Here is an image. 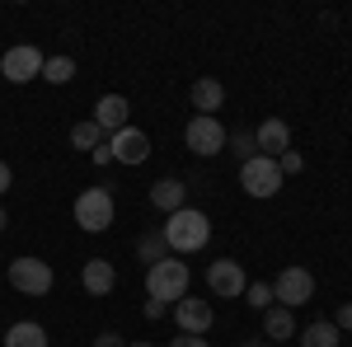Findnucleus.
Segmentation results:
<instances>
[{"instance_id": "1", "label": "nucleus", "mask_w": 352, "mask_h": 347, "mask_svg": "<svg viewBox=\"0 0 352 347\" xmlns=\"http://www.w3.org/2000/svg\"><path fill=\"white\" fill-rule=\"evenodd\" d=\"M160 235L174 254H197L202 244L212 240V221H207V212H197V207H179V212L164 221Z\"/></svg>"}, {"instance_id": "2", "label": "nucleus", "mask_w": 352, "mask_h": 347, "mask_svg": "<svg viewBox=\"0 0 352 347\" xmlns=\"http://www.w3.org/2000/svg\"><path fill=\"white\" fill-rule=\"evenodd\" d=\"M146 291L151 300H184L188 295V263H179V258H160V263L146 267Z\"/></svg>"}, {"instance_id": "3", "label": "nucleus", "mask_w": 352, "mask_h": 347, "mask_svg": "<svg viewBox=\"0 0 352 347\" xmlns=\"http://www.w3.org/2000/svg\"><path fill=\"white\" fill-rule=\"evenodd\" d=\"M76 225L89 230V235L109 230L113 225V192L109 188H85L80 197H76Z\"/></svg>"}, {"instance_id": "4", "label": "nucleus", "mask_w": 352, "mask_h": 347, "mask_svg": "<svg viewBox=\"0 0 352 347\" xmlns=\"http://www.w3.org/2000/svg\"><path fill=\"white\" fill-rule=\"evenodd\" d=\"M240 188L249 197H277L282 192V169L268 155H254V160L240 164Z\"/></svg>"}, {"instance_id": "5", "label": "nucleus", "mask_w": 352, "mask_h": 347, "mask_svg": "<svg viewBox=\"0 0 352 347\" xmlns=\"http://www.w3.org/2000/svg\"><path fill=\"white\" fill-rule=\"evenodd\" d=\"M43 61H47V56L38 52L33 43H19V47H10V52L0 56V76L10 85H28V80L43 76Z\"/></svg>"}, {"instance_id": "6", "label": "nucleus", "mask_w": 352, "mask_h": 347, "mask_svg": "<svg viewBox=\"0 0 352 347\" xmlns=\"http://www.w3.org/2000/svg\"><path fill=\"white\" fill-rule=\"evenodd\" d=\"M10 287L24 295H47L52 291V263H43V258H14L10 263Z\"/></svg>"}, {"instance_id": "7", "label": "nucleus", "mask_w": 352, "mask_h": 347, "mask_svg": "<svg viewBox=\"0 0 352 347\" xmlns=\"http://www.w3.org/2000/svg\"><path fill=\"white\" fill-rule=\"evenodd\" d=\"M192 155H221L226 150V127H221L217 117H207V113H197L188 117V132H184Z\"/></svg>"}, {"instance_id": "8", "label": "nucleus", "mask_w": 352, "mask_h": 347, "mask_svg": "<svg viewBox=\"0 0 352 347\" xmlns=\"http://www.w3.org/2000/svg\"><path fill=\"white\" fill-rule=\"evenodd\" d=\"M310 295H315V277H310L305 267H282V272H277V282H272V300H277V305L292 310V305H305Z\"/></svg>"}, {"instance_id": "9", "label": "nucleus", "mask_w": 352, "mask_h": 347, "mask_svg": "<svg viewBox=\"0 0 352 347\" xmlns=\"http://www.w3.org/2000/svg\"><path fill=\"white\" fill-rule=\"evenodd\" d=\"M207 282H212V291L226 295V300H230V295H244V287H249V282H244V267L235 263V258H217V263L207 267Z\"/></svg>"}, {"instance_id": "10", "label": "nucleus", "mask_w": 352, "mask_h": 347, "mask_svg": "<svg viewBox=\"0 0 352 347\" xmlns=\"http://www.w3.org/2000/svg\"><path fill=\"white\" fill-rule=\"evenodd\" d=\"M109 150H113V160H122V164H141L151 155V136L136 132V127H122L118 136H109Z\"/></svg>"}, {"instance_id": "11", "label": "nucleus", "mask_w": 352, "mask_h": 347, "mask_svg": "<svg viewBox=\"0 0 352 347\" xmlns=\"http://www.w3.org/2000/svg\"><path fill=\"white\" fill-rule=\"evenodd\" d=\"M127 113H132V104H127L122 94H104V99L94 104V122H99L104 136H118L122 127H127Z\"/></svg>"}, {"instance_id": "12", "label": "nucleus", "mask_w": 352, "mask_h": 347, "mask_svg": "<svg viewBox=\"0 0 352 347\" xmlns=\"http://www.w3.org/2000/svg\"><path fill=\"white\" fill-rule=\"evenodd\" d=\"M174 320H179V328H184V333L202 338V333L212 328V305H207V300H192V295H184V300L174 305Z\"/></svg>"}, {"instance_id": "13", "label": "nucleus", "mask_w": 352, "mask_h": 347, "mask_svg": "<svg viewBox=\"0 0 352 347\" xmlns=\"http://www.w3.org/2000/svg\"><path fill=\"white\" fill-rule=\"evenodd\" d=\"M254 146H258V155L277 160V155H287V146H292V127H287L282 117H268V122L254 132Z\"/></svg>"}, {"instance_id": "14", "label": "nucleus", "mask_w": 352, "mask_h": 347, "mask_svg": "<svg viewBox=\"0 0 352 347\" xmlns=\"http://www.w3.org/2000/svg\"><path fill=\"white\" fill-rule=\"evenodd\" d=\"M188 99H192V108H197V113L217 117V108L226 104V85H221V80H212V76H202V80H192Z\"/></svg>"}, {"instance_id": "15", "label": "nucleus", "mask_w": 352, "mask_h": 347, "mask_svg": "<svg viewBox=\"0 0 352 347\" xmlns=\"http://www.w3.org/2000/svg\"><path fill=\"white\" fill-rule=\"evenodd\" d=\"M80 282H85V291H89V295H109L113 287H118V272H113L109 258H89L85 272H80Z\"/></svg>"}, {"instance_id": "16", "label": "nucleus", "mask_w": 352, "mask_h": 347, "mask_svg": "<svg viewBox=\"0 0 352 347\" xmlns=\"http://www.w3.org/2000/svg\"><path fill=\"white\" fill-rule=\"evenodd\" d=\"M151 207H160V212H179V207H188V188L179 183V179H160V183L151 188Z\"/></svg>"}, {"instance_id": "17", "label": "nucleus", "mask_w": 352, "mask_h": 347, "mask_svg": "<svg viewBox=\"0 0 352 347\" xmlns=\"http://www.w3.org/2000/svg\"><path fill=\"white\" fill-rule=\"evenodd\" d=\"M5 347H47V328L43 324H10V333H5Z\"/></svg>"}, {"instance_id": "18", "label": "nucleus", "mask_w": 352, "mask_h": 347, "mask_svg": "<svg viewBox=\"0 0 352 347\" xmlns=\"http://www.w3.org/2000/svg\"><path fill=\"white\" fill-rule=\"evenodd\" d=\"M263 328H268V338L282 343V338H292V333H296V320H292V310H287V305H268V310H263Z\"/></svg>"}, {"instance_id": "19", "label": "nucleus", "mask_w": 352, "mask_h": 347, "mask_svg": "<svg viewBox=\"0 0 352 347\" xmlns=\"http://www.w3.org/2000/svg\"><path fill=\"white\" fill-rule=\"evenodd\" d=\"M104 141H109V136L99 132V122H94V117H89V122H76V127H71V146H76V150H99Z\"/></svg>"}, {"instance_id": "20", "label": "nucleus", "mask_w": 352, "mask_h": 347, "mask_svg": "<svg viewBox=\"0 0 352 347\" xmlns=\"http://www.w3.org/2000/svg\"><path fill=\"white\" fill-rule=\"evenodd\" d=\"M300 347H338V328L329 320L310 324V328H300Z\"/></svg>"}, {"instance_id": "21", "label": "nucleus", "mask_w": 352, "mask_h": 347, "mask_svg": "<svg viewBox=\"0 0 352 347\" xmlns=\"http://www.w3.org/2000/svg\"><path fill=\"white\" fill-rule=\"evenodd\" d=\"M71 76H76V61H71V56H47V61H43V80L47 85H66Z\"/></svg>"}, {"instance_id": "22", "label": "nucleus", "mask_w": 352, "mask_h": 347, "mask_svg": "<svg viewBox=\"0 0 352 347\" xmlns=\"http://www.w3.org/2000/svg\"><path fill=\"white\" fill-rule=\"evenodd\" d=\"M136 254H141L146 267H151V263H160V258H169V244H164V235H146V240L136 244Z\"/></svg>"}, {"instance_id": "23", "label": "nucleus", "mask_w": 352, "mask_h": 347, "mask_svg": "<svg viewBox=\"0 0 352 347\" xmlns=\"http://www.w3.org/2000/svg\"><path fill=\"white\" fill-rule=\"evenodd\" d=\"M226 146H230V155H240V164L258 155V146H254V132H235V136H226Z\"/></svg>"}, {"instance_id": "24", "label": "nucleus", "mask_w": 352, "mask_h": 347, "mask_svg": "<svg viewBox=\"0 0 352 347\" xmlns=\"http://www.w3.org/2000/svg\"><path fill=\"white\" fill-rule=\"evenodd\" d=\"M244 300H249L254 310H268L272 305V287L268 282H249V287H244Z\"/></svg>"}, {"instance_id": "25", "label": "nucleus", "mask_w": 352, "mask_h": 347, "mask_svg": "<svg viewBox=\"0 0 352 347\" xmlns=\"http://www.w3.org/2000/svg\"><path fill=\"white\" fill-rule=\"evenodd\" d=\"M277 169H282V179H287V174H300V169H305L300 150H287V155H277Z\"/></svg>"}, {"instance_id": "26", "label": "nucleus", "mask_w": 352, "mask_h": 347, "mask_svg": "<svg viewBox=\"0 0 352 347\" xmlns=\"http://www.w3.org/2000/svg\"><path fill=\"white\" fill-rule=\"evenodd\" d=\"M94 347H127V343H122V333H113V328H109V333L94 338Z\"/></svg>"}, {"instance_id": "27", "label": "nucleus", "mask_w": 352, "mask_h": 347, "mask_svg": "<svg viewBox=\"0 0 352 347\" xmlns=\"http://www.w3.org/2000/svg\"><path fill=\"white\" fill-rule=\"evenodd\" d=\"M164 310H169V305H164V300H146V320H160Z\"/></svg>"}, {"instance_id": "28", "label": "nucleus", "mask_w": 352, "mask_h": 347, "mask_svg": "<svg viewBox=\"0 0 352 347\" xmlns=\"http://www.w3.org/2000/svg\"><path fill=\"white\" fill-rule=\"evenodd\" d=\"M169 347H207V338H192V333H184V338H174Z\"/></svg>"}, {"instance_id": "29", "label": "nucleus", "mask_w": 352, "mask_h": 347, "mask_svg": "<svg viewBox=\"0 0 352 347\" xmlns=\"http://www.w3.org/2000/svg\"><path fill=\"white\" fill-rule=\"evenodd\" d=\"M333 328H352V305H343V310H338V324H333Z\"/></svg>"}, {"instance_id": "30", "label": "nucleus", "mask_w": 352, "mask_h": 347, "mask_svg": "<svg viewBox=\"0 0 352 347\" xmlns=\"http://www.w3.org/2000/svg\"><path fill=\"white\" fill-rule=\"evenodd\" d=\"M5 192H10V164L0 160V197H5Z\"/></svg>"}, {"instance_id": "31", "label": "nucleus", "mask_w": 352, "mask_h": 347, "mask_svg": "<svg viewBox=\"0 0 352 347\" xmlns=\"http://www.w3.org/2000/svg\"><path fill=\"white\" fill-rule=\"evenodd\" d=\"M244 347H268V343H263V338H249V343H244Z\"/></svg>"}, {"instance_id": "32", "label": "nucleus", "mask_w": 352, "mask_h": 347, "mask_svg": "<svg viewBox=\"0 0 352 347\" xmlns=\"http://www.w3.org/2000/svg\"><path fill=\"white\" fill-rule=\"evenodd\" d=\"M5 225H10V221H5V207H0V230H5Z\"/></svg>"}, {"instance_id": "33", "label": "nucleus", "mask_w": 352, "mask_h": 347, "mask_svg": "<svg viewBox=\"0 0 352 347\" xmlns=\"http://www.w3.org/2000/svg\"><path fill=\"white\" fill-rule=\"evenodd\" d=\"M127 347H151V343H127Z\"/></svg>"}]
</instances>
